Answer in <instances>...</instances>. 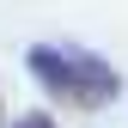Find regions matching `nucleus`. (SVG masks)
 I'll list each match as a JSON object with an SVG mask.
<instances>
[{
	"mask_svg": "<svg viewBox=\"0 0 128 128\" xmlns=\"http://www.w3.org/2000/svg\"><path fill=\"white\" fill-rule=\"evenodd\" d=\"M24 67L37 73L55 98H67V104H110L116 98V73H110L98 55H86V49H49V43H37V49L24 55Z\"/></svg>",
	"mask_w": 128,
	"mask_h": 128,
	"instance_id": "obj_1",
	"label": "nucleus"
},
{
	"mask_svg": "<svg viewBox=\"0 0 128 128\" xmlns=\"http://www.w3.org/2000/svg\"><path fill=\"white\" fill-rule=\"evenodd\" d=\"M12 128H55V116H43V110H30V116H18Z\"/></svg>",
	"mask_w": 128,
	"mask_h": 128,
	"instance_id": "obj_2",
	"label": "nucleus"
}]
</instances>
